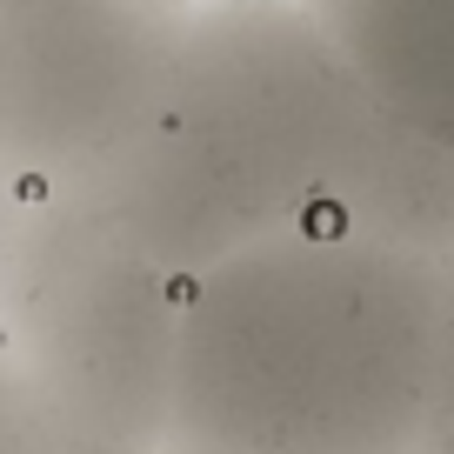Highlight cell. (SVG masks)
Returning <instances> with one entry per match:
<instances>
[{
	"mask_svg": "<svg viewBox=\"0 0 454 454\" xmlns=\"http://www.w3.org/2000/svg\"><path fill=\"white\" fill-rule=\"evenodd\" d=\"M327 27L387 114L454 147V0H348Z\"/></svg>",
	"mask_w": 454,
	"mask_h": 454,
	"instance_id": "cell-6",
	"label": "cell"
},
{
	"mask_svg": "<svg viewBox=\"0 0 454 454\" xmlns=\"http://www.w3.org/2000/svg\"><path fill=\"white\" fill-rule=\"evenodd\" d=\"M181 7L0 0V174L34 200L87 194L160 100Z\"/></svg>",
	"mask_w": 454,
	"mask_h": 454,
	"instance_id": "cell-4",
	"label": "cell"
},
{
	"mask_svg": "<svg viewBox=\"0 0 454 454\" xmlns=\"http://www.w3.org/2000/svg\"><path fill=\"white\" fill-rule=\"evenodd\" d=\"M421 454H454V268H448V294H441V348H434V387H427Z\"/></svg>",
	"mask_w": 454,
	"mask_h": 454,
	"instance_id": "cell-8",
	"label": "cell"
},
{
	"mask_svg": "<svg viewBox=\"0 0 454 454\" xmlns=\"http://www.w3.org/2000/svg\"><path fill=\"white\" fill-rule=\"evenodd\" d=\"M301 7H314V14L327 20V14H340V7H348V0H301Z\"/></svg>",
	"mask_w": 454,
	"mask_h": 454,
	"instance_id": "cell-10",
	"label": "cell"
},
{
	"mask_svg": "<svg viewBox=\"0 0 454 454\" xmlns=\"http://www.w3.org/2000/svg\"><path fill=\"white\" fill-rule=\"evenodd\" d=\"M448 268L287 227L187 281L174 441L194 454H421Z\"/></svg>",
	"mask_w": 454,
	"mask_h": 454,
	"instance_id": "cell-1",
	"label": "cell"
},
{
	"mask_svg": "<svg viewBox=\"0 0 454 454\" xmlns=\"http://www.w3.org/2000/svg\"><path fill=\"white\" fill-rule=\"evenodd\" d=\"M0 454H87L81 441H67L54 427V414L27 395V381L14 374L7 355H0Z\"/></svg>",
	"mask_w": 454,
	"mask_h": 454,
	"instance_id": "cell-7",
	"label": "cell"
},
{
	"mask_svg": "<svg viewBox=\"0 0 454 454\" xmlns=\"http://www.w3.org/2000/svg\"><path fill=\"white\" fill-rule=\"evenodd\" d=\"M314 221L454 268V147L408 128L368 94Z\"/></svg>",
	"mask_w": 454,
	"mask_h": 454,
	"instance_id": "cell-5",
	"label": "cell"
},
{
	"mask_svg": "<svg viewBox=\"0 0 454 454\" xmlns=\"http://www.w3.org/2000/svg\"><path fill=\"white\" fill-rule=\"evenodd\" d=\"M27 214H34V194H20V187L0 174V301H7V281H14L20 241H27Z\"/></svg>",
	"mask_w": 454,
	"mask_h": 454,
	"instance_id": "cell-9",
	"label": "cell"
},
{
	"mask_svg": "<svg viewBox=\"0 0 454 454\" xmlns=\"http://www.w3.org/2000/svg\"><path fill=\"white\" fill-rule=\"evenodd\" d=\"M361 107L368 87L314 7L194 0L147 128L81 200L194 281L321 214Z\"/></svg>",
	"mask_w": 454,
	"mask_h": 454,
	"instance_id": "cell-2",
	"label": "cell"
},
{
	"mask_svg": "<svg viewBox=\"0 0 454 454\" xmlns=\"http://www.w3.org/2000/svg\"><path fill=\"white\" fill-rule=\"evenodd\" d=\"M187 274L81 194L34 200L0 301V355L87 454H168Z\"/></svg>",
	"mask_w": 454,
	"mask_h": 454,
	"instance_id": "cell-3",
	"label": "cell"
},
{
	"mask_svg": "<svg viewBox=\"0 0 454 454\" xmlns=\"http://www.w3.org/2000/svg\"><path fill=\"white\" fill-rule=\"evenodd\" d=\"M168 454H194V448H168Z\"/></svg>",
	"mask_w": 454,
	"mask_h": 454,
	"instance_id": "cell-12",
	"label": "cell"
},
{
	"mask_svg": "<svg viewBox=\"0 0 454 454\" xmlns=\"http://www.w3.org/2000/svg\"><path fill=\"white\" fill-rule=\"evenodd\" d=\"M147 7H194V0H147Z\"/></svg>",
	"mask_w": 454,
	"mask_h": 454,
	"instance_id": "cell-11",
	"label": "cell"
}]
</instances>
